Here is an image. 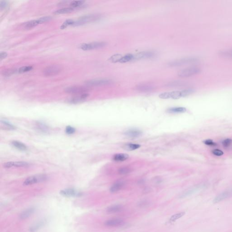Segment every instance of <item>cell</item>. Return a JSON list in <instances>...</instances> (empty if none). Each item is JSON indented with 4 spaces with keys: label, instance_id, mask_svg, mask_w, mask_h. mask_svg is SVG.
<instances>
[{
    "label": "cell",
    "instance_id": "obj_7",
    "mask_svg": "<svg viewBox=\"0 0 232 232\" xmlns=\"http://www.w3.org/2000/svg\"><path fill=\"white\" fill-rule=\"evenodd\" d=\"M46 180H47V176L44 175L34 176L27 178L23 183V185H32L37 183L44 182Z\"/></svg>",
    "mask_w": 232,
    "mask_h": 232
},
{
    "label": "cell",
    "instance_id": "obj_30",
    "mask_svg": "<svg viewBox=\"0 0 232 232\" xmlns=\"http://www.w3.org/2000/svg\"><path fill=\"white\" fill-rule=\"evenodd\" d=\"M2 125L4 126V128L8 130H14L16 129V127L12 125L10 123L5 121H1V122Z\"/></svg>",
    "mask_w": 232,
    "mask_h": 232
},
{
    "label": "cell",
    "instance_id": "obj_3",
    "mask_svg": "<svg viewBox=\"0 0 232 232\" xmlns=\"http://www.w3.org/2000/svg\"><path fill=\"white\" fill-rule=\"evenodd\" d=\"M200 71V68L198 67H190L179 71L178 75L181 78L190 77L199 74Z\"/></svg>",
    "mask_w": 232,
    "mask_h": 232
},
{
    "label": "cell",
    "instance_id": "obj_12",
    "mask_svg": "<svg viewBox=\"0 0 232 232\" xmlns=\"http://www.w3.org/2000/svg\"><path fill=\"white\" fill-rule=\"evenodd\" d=\"M232 196V189L225 191L224 192L221 193L220 194L216 196L214 199L213 202L214 203H217L219 202L222 201L227 198Z\"/></svg>",
    "mask_w": 232,
    "mask_h": 232
},
{
    "label": "cell",
    "instance_id": "obj_6",
    "mask_svg": "<svg viewBox=\"0 0 232 232\" xmlns=\"http://www.w3.org/2000/svg\"><path fill=\"white\" fill-rule=\"evenodd\" d=\"M62 70L61 66L59 65H53L49 66L44 69L43 74L45 76L50 77L59 74Z\"/></svg>",
    "mask_w": 232,
    "mask_h": 232
},
{
    "label": "cell",
    "instance_id": "obj_8",
    "mask_svg": "<svg viewBox=\"0 0 232 232\" xmlns=\"http://www.w3.org/2000/svg\"><path fill=\"white\" fill-rule=\"evenodd\" d=\"M60 194L62 196L67 198L81 197L83 194V193L73 188H69L61 190Z\"/></svg>",
    "mask_w": 232,
    "mask_h": 232
},
{
    "label": "cell",
    "instance_id": "obj_18",
    "mask_svg": "<svg viewBox=\"0 0 232 232\" xmlns=\"http://www.w3.org/2000/svg\"><path fill=\"white\" fill-rule=\"evenodd\" d=\"M47 223V220L46 219H43L39 222H37L35 224L33 225L30 227V232H36L41 229Z\"/></svg>",
    "mask_w": 232,
    "mask_h": 232
},
{
    "label": "cell",
    "instance_id": "obj_10",
    "mask_svg": "<svg viewBox=\"0 0 232 232\" xmlns=\"http://www.w3.org/2000/svg\"><path fill=\"white\" fill-rule=\"evenodd\" d=\"M112 83H113V81L111 79H98L87 81L86 84L89 86H100L108 85Z\"/></svg>",
    "mask_w": 232,
    "mask_h": 232
},
{
    "label": "cell",
    "instance_id": "obj_1",
    "mask_svg": "<svg viewBox=\"0 0 232 232\" xmlns=\"http://www.w3.org/2000/svg\"><path fill=\"white\" fill-rule=\"evenodd\" d=\"M194 90L193 89H189L183 90L182 91H176L165 92L160 94L159 98L160 99H178L181 98L187 97L194 92Z\"/></svg>",
    "mask_w": 232,
    "mask_h": 232
},
{
    "label": "cell",
    "instance_id": "obj_22",
    "mask_svg": "<svg viewBox=\"0 0 232 232\" xmlns=\"http://www.w3.org/2000/svg\"><path fill=\"white\" fill-rule=\"evenodd\" d=\"M11 144L14 148H16L17 149L22 151L27 150V149L26 146L25 145L24 143L20 142H18V141H13V142H11Z\"/></svg>",
    "mask_w": 232,
    "mask_h": 232
},
{
    "label": "cell",
    "instance_id": "obj_28",
    "mask_svg": "<svg viewBox=\"0 0 232 232\" xmlns=\"http://www.w3.org/2000/svg\"><path fill=\"white\" fill-rule=\"evenodd\" d=\"M219 54L221 55L222 57L229 58V59H232V49L222 51Z\"/></svg>",
    "mask_w": 232,
    "mask_h": 232
},
{
    "label": "cell",
    "instance_id": "obj_32",
    "mask_svg": "<svg viewBox=\"0 0 232 232\" xmlns=\"http://www.w3.org/2000/svg\"><path fill=\"white\" fill-rule=\"evenodd\" d=\"M75 21L72 20H66L63 25L61 26L60 28L61 29H64L66 28L68 26H74L75 24Z\"/></svg>",
    "mask_w": 232,
    "mask_h": 232
},
{
    "label": "cell",
    "instance_id": "obj_31",
    "mask_svg": "<svg viewBox=\"0 0 232 232\" xmlns=\"http://www.w3.org/2000/svg\"><path fill=\"white\" fill-rule=\"evenodd\" d=\"M122 57V55H121V54H114L110 58L109 60L111 62H113V63L119 62V60H120Z\"/></svg>",
    "mask_w": 232,
    "mask_h": 232
},
{
    "label": "cell",
    "instance_id": "obj_36",
    "mask_svg": "<svg viewBox=\"0 0 232 232\" xmlns=\"http://www.w3.org/2000/svg\"><path fill=\"white\" fill-rule=\"evenodd\" d=\"M84 2L83 1H73L70 3V6H71V8H77V7L81 6Z\"/></svg>",
    "mask_w": 232,
    "mask_h": 232
},
{
    "label": "cell",
    "instance_id": "obj_9",
    "mask_svg": "<svg viewBox=\"0 0 232 232\" xmlns=\"http://www.w3.org/2000/svg\"><path fill=\"white\" fill-rule=\"evenodd\" d=\"M106 44H107L105 42H95L90 43H84L81 45V49L84 50H95L104 47L106 46Z\"/></svg>",
    "mask_w": 232,
    "mask_h": 232
},
{
    "label": "cell",
    "instance_id": "obj_43",
    "mask_svg": "<svg viewBox=\"0 0 232 232\" xmlns=\"http://www.w3.org/2000/svg\"><path fill=\"white\" fill-rule=\"evenodd\" d=\"M8 3L6 1H1L0 2V8L1 10L7 7Z\"/></svg>",
    "mask_w": 232,
    "mask_h": 232
},
{
    "label": "cell",
    "instance_id": "obj_19",
    "mask_svg": "<svg viewBox=\"0 0 232 232\" xmlns=\"http://www.w3.org/2000/svg\"><path fill=\"white\" fill-rule=\"evenodd\" d=\"M35 211V208L34 207L29 208L23 211L20 214V218L21 219H25L31 216Z\"/></svg>",
    "mask_w": 232,
    "mask_h": 232
},
{
    "label": "cell",
    "instance_id": "obj_29",
    "mask_svg": "<svg viewBox=\"0 0 232 232\" xmlns=\"http://www.w3.org/2000/svg\"><path fill=\"white\" fill-rule=\"evenodd\" d=\"M185 212H180V213H177V214H175V215H172V216L170 217L169 220H170V221H171V222H175V221L178 220L179 218L182 217L185 215Z\"/></svg>",
    "mask_w": 232,
    "mask_h": 232
},
{
    "label": "cell",
    "instance_id": "obj_13",
    "mask_svg": "<svg viewBox=\"0 0 232 232\" xmlns=\"http://www.w3.org/2000/svg\"><path fill=\"white\" fill-rule=\"evenodd\" d=\"M89 94L88 93H84L75 96V97L71 98L68 100V102L71 104H77L80 103L84 101L87 98L89 97Z\"/></svg>",
    "mask_w": 232,
    "mask_h": 232
},
{
    "label": "cell",
    "instance_id": "obj_20",
    "mask_svg": "<svg viewBox=\"0 0 232 232\" xmlns=\"http://www.w3.org/2000/svg\"><path fill=\"white\" fill-rule=\"evenodd\" d=\"M123 208V206L121 205H113L108 207L107 208L106 211L108 214H115L122 211Z\"/></svg>",
    "mask_w": 232,
    "mask_h": 232
},
{
    "label": "cell",
    "instance_id": "obj_11",
    "mask_svg": "<svg viewBox=\"0 0 232 232\" xmlns=\"http://www.w3.org/2000/svg\"><path fill=\"white\" fill-rule=\"evenodd\" d=\"M133 55V61H135L153 58L156 54L155 53L152 51H142Z\"/></svg>",
    "mask_w": 232,
    "mask_h": 232
},
{
    "label": "cell",
    "instance_id": "obj_21",
    "mask_svg": "<svg viewBox=\"0 0 232 232\" xmlns=\"http://www.w3.org/2000/svg\"><path fill=\"white\" fill-rule=\"evenodd\" d=\"M129 155L124 153H119L114 155L113 157V160L114 161H125L129 158Z\"/></svg>",
    "mask_w": 232,
    "mask_h": 232
},
{
    "label": "cell",
    "instance_id": "obj_46",
    "mask_svg": "<svg viewBox=\"0 0 232 232\" xmlns=\"http://www.w3.org/2000/svg\"><path fill=\"white\" fill-rule=\"evenodd\" d=\"M14 72L13 70H8V71H7V72H5V73H4V74H5V75L9 76L10 75L13 74Z\"/></svg>",
    "mask_w": 232,
    "mask_h": 232
},
{
    "label": "cell",
    "instance_id": "obj_42",
    "mask_svg": "<svg viewBox=\"0 0 232 232\" xmlns=\"http://www.w3.org/2000/svg\"><path fill=\"white\" fill-rule=\"evenodd\" d=\"M212 153L215 156H221L224 155V152L219 149H215L212 151Z\"/></svg>",
    "mask_w": 232,
    "mask_h": 232
},
{
    "label": "cell",
    "instance_id": "obj_44",
    "mask_svg": "<svg viewBox=\"0 0 232 232\" xmlns=\"http://www.w3.org/2000/svg\"><path fill=\"white\" fill-rule=\"evenodd\" d=\"M13 166V162H9L3 164V167L6 168L11 167Z\"/></svg>",
    "mask_w": 232,
    "mask_h": 232
},
{
    "label": "cell",
    "instance_id": "obj_14",
    "mask_svg": "<svg viewBox=\"0 0 232 232\" xmlns=\"http://www.w3.org/2000/svg\"><path fill=\"white\" fill-rule=\"evenodd\" d=\"M154 89L152 85L148 84H141L136 87V90L141 92H149L152 91Z\"/></svg>",
    "mask_w": 232,
    "mask_h": 232
},
{
    "label": "cell",
    "instance_id": "obj_5",
    "mask_svg": "<svg viewBox=\"0 0 232 232\" xmlns=\"http://www.w3.org/2000/svg\"><path fill=\"white\" fill-rule=\"evenodd\" d=\"M89 90V89L85 87L76 86L68 87L65 89V91L67 93L77 95L88 93Z\"/></svg>",
    "mask_w": 232,
    "mask_h": 232
},
{
    "label": "cell",
    "instance_id": "obj_40",
    "mask_svg": "<svg viewBox=\"0 0 232 232\" xmlns=\"http://www.w3.org/2000/svg\"><path fill=\"white\" fill-rule=\"evenodd\" d=\"M51 18L50 17H41L38 19V22H39V24H42V23L49 21L51 19Z\"/></svg>",
    "mask_w": 232,
    "mask_h": 232
},
{
    "label": "cell",
    "instance_id": "obj_4",
    "mask_svg": "<svg viewBox=\"0 0 232 232\" xmlns=\"http://www.w3.org/2000/svg\"><path fill=\"white\" fill-rule=\"evenodd\" d=\"M198 61V60L194 57H188V58H183L181 59L176 60L170 61L168 63L169 66L178 67L187 65V64H192L195 63Z\"/></svg>",
    "mask_w": 232,
    "mask_h": 232
},
{
    "label": "cell",
    "instance_id": "obj_34",
    "mask_svg": "<svg viewBox=\"0 0 232 232\" xmlns=\"http://www.w3.org/2000/svg\"><path fill=\"white\" fill-rule=\"evenodd\" d=\"M131 171V169L129 168V167H127L121 168L118 170L119 174H121V175H126V174L130 173Z\"/></svg>",
    "mask_w": 232,
    "mask_h": 232
},
{
    "label": "cell",
    "instance_id": "obj_45",
    "mask_svg": "<svg viewBox=\"0 0 232 232\" xmlns=\"http://www.w3.org/2000/svg\"><path fill=\"white\" fill-rule=\"evenodd\" d=\"M7 56H8V54H7V53L5 52H2L1 53V54H0L1 60H2L3 59H5Z\"/></svg>",
    "mask_w": 232,
    "mask_h": 232
},
{
    "label": "cell",
    "instance_id": "obj_41",
    "mask_svg": "<svg viewBox=\"0 0 232 232\" xmlns=\"http://www.w3.org/2000/svg\"><path fill=\"white\" fill-rule=\"evenodd\" d=\"M204 142L205 144L208 145V146H215L217 145L216 143L214 142L213 140H211V139L206 140V141H204Z\"/></svg>",
    "mask_w": 232,
    "mask_h": 232
},
{
    "label": "cell",
    "instance_id": "obj_38",
    "mask_svg": "<svg viewBox=\"0 0 232 232\" xmlns=\"http://www.w3.org/2000/svg\"><path fill=\"white\" fill-rule=\"evenodd\" d=\"M75 129L74 127H72L68 126L67 127H66V133L67 134L71 135L74 134V133L75 132Z\"/></svg>",
    "mask_w": 232,
    "mask_h": 232
},
{
    "label": "cell",
    "instance_id": "obj_27",
    "mask_svg": "<svg viewBox=\"0 0 232 232\" xmlns=\"http://www.w3.org/2000/svg\"><path fill=\"white\" fill-rule=\"evenodd\" d=\"M38 24H39V23L38 20H32V21H29L27 23H26V24L25 25V28L27 29H30L36 26Z\"/></svg>",
    "mask_w": 232,
    "mask_h": 232
},
{
    "label": "cell",
    "instance_id": "obj_37",
    "mask_svg": "<svg viewBox=\"0 0 232 232\" xmlns=\"http://www.w3.org/2000/svg\"><path fill=\"white\" fill-rule=\"evenodd\" d=\"M37 126L38 128L41 131L44 132H46L48 131V128L47 126L42 123H38L37 124Z\"/></svg>",
    "mask_w": 232,
    "mask_h": 232
},
{
    "label": "cell",
    "instance_id": "obj_35",
    "mask_svg": "<svg viewBox=\"0 0 232 232\" xmlns=\"http://www.w3.org/2000/svg\"><path fill=\"white\" fill-rule=\"evenodd\" d=\"M33 69V67L31 66H24L20 68L19 69L18 72L20 73H24L25 72H28L31 71Z\"/></svg>",
    "mask_w": 232,
    "mask_h": 232
},
{
    "label": "cell",
    "instance_id": "obj_25",
    "mask_svg": "<svg viewBox=\"0 0 232 232\" xmlns=\"http://www.w3.org/2000/svg\"><path fill=\"white\" fill-rule=\"evenodd\" d=\"M141 146L138 144L129 143L125 145L124 148L127 151H133L140 148Z\"/></svg>",
    "mask_w": 232,
    "mask_h": 232
},
{
    "label": "cell",
    "instance_id": "obj_33",
    "mask_svg": "<svg viewBox=\"0 0 232 232\" xmlns=\"http://www.w3.org/2000/svg\"><path fill=\"white\" fill-rule=\"evenodd\" d=\"M29 164L27 162L24 161H17V162H13V166L17 167H26L29 166Z\"/></svg>",
    "mask_w": 232,
    "mask_h": 232
},
{
    "label": "cell",
    "instance_id": "obj_39",
    "mask_svg": "<svg viewBox=\"0 0 232 232\" xmlns=\"http://www.w3.org/2000/svg\"><path fill=\"white\" fill-rule=\"evenodd\" d=\"M232 142V140L230 138L225 139L222 142V144L224 148H227L230 146Z\"/></svg>",
    "mask_w": 232,
    "mask_h": 232
},
{
    "label": "cell",
    "instance_id": "obj_23",
    "mask_svg": "<svg viewBox=\"0 0 232 232\" xmlns=\"http://www.w3.org/2000/svg\"><path fill=\"white\" fill-rule=\"evenodd\" d=\"M134 55L131 53L126 54L124 56H122L120 60H119V63H125L130 61H133Z\"/></svg>",
    "mask_w": 232,
    "mask_h": 232
},
{
    "label": "cell",
    "instance_id": "obj_2",
    "mask_svg": "<svg viewBox=\"0 0 232 232\" xmlns=\"http://www.w3.org/2000/svg\"><path fill=\"white\" fill-rule=\"evenodd\" d=\"M102 18V15L100 14H90L83 16L77 21H75V26H80L86 23L95 22L99 20Z\"/></svg>",
    "mask_w": 232,
    "mask_h": 232
},
{
    "label": "cell",
    "instance_id": "obj_17",
    "mask_svg": "<svg viewBox=\"0 0 232 232\" xmlns=\"http://www.w3.org/2000/svg\"><path fill=\"white\" fill-rule=\"evenodd\" d=\"M142 132L138 129H129L125 133V135L131 138H136L141 136L142 135Z\"/></svg>",
    "mask_w": 232,
    "mask_h": 232
},
{
    "label": "cell",
    "instance_id": "obj_26",
    "mask_svg": "<svg viewBox=\"0 0 232 232\" xmlns=\"http://www.w3.org/2000/svg\"><path fill=\"white\" fill-rule=\"evenodd\" d=\"M74 11V8H64L60 9L58 10L57 11H55V14H67V13H70Z\"/></svg>",
    "mask_w": 232,
    "mask_h": 232
},
{
    "label": "cell",
    "instance_id": "obj_16",
    "mask_svg": "<svg viewBox=\"0 0 232 232\" xmlns=\"http://www.w3.org/2000/svg\"><path fill=\"white\" fill-rule=\"evenodd\" d=\"M125 185V182L123 181H118L113 184L111 187L110 191L111 192L115 193L124 187Z\"/></svg>",
    "mask_w": 232,
    "mask_h": 232
},
{
    "label": "cell",
    "instance_id": "obj_15",
    "mask_svg": "<svg viewBox=\"0 0 232 232\" xmlns=\"http://www.w3.org/2000/svg\"><path fill=\"white\" fill-rule=\"evenodd\" d=\"M124 220L120 218H113L107 220L104 223L105 226L111 227H116L121 226L124 224Z\"/></svg>",
    "mask_w": 232,
    "mask_h": 232
},
{
    "label": "cell",
    "instance_id": "obj_24",
    "mask_svg": "<svg viewBox=\"0 0 232 232\" xmlns=\"http://www.w3.org/2000/svg\"><path fill=\"white\" fill-rule=\"evenodd\" d=\"M186 111V109L184 107H174L168 110L169 113H184Z\"/></svg>",
    "mask_w": 232,
    "mask_h": 232
}]
</instances>
